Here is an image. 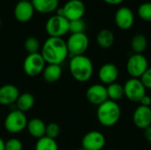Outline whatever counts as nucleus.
<instances>
[{
	"mask_svg": "<svg viewBox=\"0 0 151 150\" xmlns=\"http://www.w3.org/2000/svg\"><path fill=\"white\" fill-rule=\"evenodd\" d=\"M41 54L48 65H61L69 56L66 42L59 37H49L43 43Z\"/></svg>",
	"mask_w": 151,
	"mask_h": 150,
	"instance_id": "nucleus-1",
	"label": "nucleus"
},
{
	"mask_svg": "<svg viewBox=\"0 0 151 150\" xmlns=\"http://www.w3.org/2000/svg\"><path fill=\"white\" fill-rule=\"evenodd\" d=\"M72 77L78 82L88 81L94 72V65L89 57L85 55L72 57L69 63Z\"/></svg>",
	"mask_w": 151,
	"mask_h": 150,
	"instance_id": "nucleus-2",
	"label": "nucleus"
},
{
	"mask_svg": "<svg viewBox=\"0 0 151 150\" xmlns=\"http://www.w3.org/2000/svg\"><path fill=\"white\" fill-rule=\"evenodd\" d=\"M121 116V110L117 102L107 100L97 107L96 118L98 122L105 127L115 126Z\"/></svg>",
	"mask_w": 151,
	"mask_h": 150,
	"instance_id": "nucleus-3",
	"label": "nucleus"
},
{
	"mask_svg": "<svg viewBox=\"0 0 151 150\" xmlns=\"http://www.w3.org/2000/svg\"><path fill=\"white\" fill-rule=\"evenodd\" d=\"M27 122L26 114L16 109L7 114L4 120V126L10 133H19L27 128Z\"/></svg>",
	"mask_w": 151,
	"mask_h": 150,
	"instance_id": "nucleus-4",
	"label": "nucleus"
},
{
	"mask_svg": "<svg viewBox=\"0 0 151 150\" xmlns=\"http://www.w3.org/2000/svg\"><path fill=\"white\" fill-rule=\"evenodd\" d=\"M69 20L63 15L51 16L45 24V30L50 37L62 38L65 34L69 33Z\"/></svg>",
	"mask_w": 151,
	"mask_h": 150,
	"instance_id": "nucleus-5",
	"label": "nucleus"
},
{
	"mask_svg": "<svg viewBox=\"0 0 151 150\" xmlns=\"http://www.w3.org/2000/svg\"><path fill=\"white\" fill-rule=\"evenodd\" d=\"M89 45V40L85 33L71 34L66 41L69 56L75 57L84 55Z\"/></svg>",
	"mask_w": 151,
	"mask_h": 150,
	"instance_id": "nucleus-6",
	"label": "nucleus"
},
{
	"mask_svg": "<svg viewBox=\"0 0 151 150\" xmlns=\"http://www.w3.org/2000/svg\"><path fill=\"white\" fill-rule=\"evenodd\" d=\"M45 66L46 62L40 52L27 54L23 62L24 72L30 77H35L42 73Z\"/></svg>",
	"mask_w": 151,
	"mask_h": 150,
	"instance_id": "nucleus-7",
	"label": "nucleus"
},
{
	"mask_svg": "<svg viewBox=\"0 0 151 150\" xmlns=\"http://www.w3.org/2000/svg\"><path fill=\"white\" fill-rule=\"evenodd\" d=\"M148 68V60L142 54H133L128 58L127 63V71L131 78L141 79Z\"/></svg>",
	"mask_w": 151,
	"mask_h": 150,
	"instance_id": "nucleus-8",
	"label": "nucleus"
},
{
	"mask_svg": "<svg viewBox=\"0 0 151 150\" xmlns=\"http://www.w3.org/2000/svg\"><path fill=\"white\" fill-rule=\"evenodd\" d=\"M124 95L131 102L140 103L141 99L146 95V88L140 79L131 78L125 83Z\"/></svg>",
	"mask_w": 151,
	"mask_h": 150,
	"instance_id": "nucleus-9",
	"label": "nucleus"
},
{
	"mask_svg": "<svg viewBox=\"0 0 151 150\" xmlns=\"http://www.w3.org/2000/svg\"><path fill=\"white\" fill-rule=\"evenodd\" d=\"M106 143L104 135L99 131L87 133L81 140V148L84 150H102Z\"/></svg>",
	"mask_w": 151,
	"mask_h": 150,
	"instance_id": "nucleus-10",
	"label": "nucleus"
},
{
	"mask_svg": "<svg viewBox=\"0 0 151 150\" xmlns=\"http://www.w3.org/2000/svg\"><path fill=\"white\" fill-rule=\"evenodd\" d=\"M86 11V7L81 0H69L62 8V13L69 21L82 19Z\"/></svg>",
	"mask_w": 151,
	"mask_h": 150,
	"instance_id": "nucleus-11",
	"label": "nucleus"
},
{
	"mask_svg": "<svg viewBox=\"0 0 151 150\" xmlns=\"http://www.w3.org/2000/svg\"><path fill=\"white\" fill-rule=\"evenodd\" d=\"M86 98L91 104L99 106L109 100L106 87L103 84L91 85L86 91Z\"/></svg>",
	"mask_w": 151,
	"mask_h": 150,
	"instance_id": "nucleus-12",
	"label": "nucleus"
},
{
	"mask_svg": "<svg viewBox=\"0 0 151 150\" xmlns=\"http://www.w3.org/2000/svg\"><path fill=\"white\" fill-rule=\"evenodd\" d=\"M115 23L119 28L122 30L130 29L134 22V15L133 11L127 6H122L118 9L115 13Z\"/></svg>",
	"mask_w": 151,
	"mask_h": 150,
	"instance_id": "nucleus-13",
	"label": "nucleus"
},
{
	"mask_svg": "<svg viewBox=\"0 0 151 150\" xmlns=\"http://www.w3.org/2000/svg\"><path fill=\"white\" fill-rule=\"evenodd\" d=\"M119 72L116 65L112 63H106L103 65L98 71V78L103 85H110L116 82Z\"/></svg>",
	"mask_w": 151,
	"mask_h": 150,
	"instance_id": "nucleus-14",
	"label": "nucleus"
},
{
	"mask_svg": "<svg viewBox=\"0 0 151 150\" xmlns=\"http://www.w3.org/2000/svg\"><path fill=\"white\" fill-rule=\"evenodd\" d=\"M133 121L136 127L146 129L151 126V108L140 105L133 114Z\"/></svg>",
	"mask_w": 151,
	"mask_h": 150,
	"instance_id": "nucleus-15",
	"label": "nucleus"
},
{
	"mask_svg": "<svg viewBox=\"0 0 151 150\" xmlns=\"http://www.w3.org/2000/svg\"><path fill=\"white\" fill-rule=\"evenodd\" d=\"M35 13V8L31 1H19L14 7V16L21 23L29 21Z\"/></svg>",
	"mask_w": 151,
	"mask_h": 150,
	"instance_id": "nucleus-16",
	"label": "nucleus"
},
{
	"mask_svg": "<svg viewBox=\"0 0 151 150\" xmlns=\"http://www.w3.org/2000/svg\"><path fill=\"white\" fill-rule=\"evenodd\" d=\"M20 93L19 88L13 84H4L0 87V104L4 106L16 103Z\"/></svg>",
	"mask_w": 151,
	"mask_h": 150,
	"instance_id": "nucleus-17",
	"label": "nucleus"
},
{
	"mask_svg": "<svg viewBox=\"0 0 151 150\" xmlns=\"http://www.w3.org/2000/svg\"><path fill=\"white\" fill-rule=\"evenodd\" d=\"M26 129L27 130V132L33 138H35L38 140L45 136L46 125L41 118H34L28 120Z\"/></svg>",
	"mask_w": 151,
	"mask_h": 150,
	"instance_id": "nucleus-18",
	"label": "nucleus"
},
{
	"mask_svg": "<svg viewBox=\"0 0 151 150\" xmlns=\"http://www.w3.org/2000/svg\"><path fill=\"white\" fill-rule=\"evenodd\" d=\"M31 3L35 8V11L48 14L55 11L58 7L59 1L58 0H31Z\"/></svg>",
	"mask_w": 151,
	"mask_h": 150,
	"instance_id": "nucleus-19",
	"label": "nucleus"
},
{
	"mask_svg": "<svg viewBox=\"0 0 151 150\" xmlns=\"http://www.w3.org/2000/svg\"><path fill=\"white\" fill-rule=\"evenodd\" d=\"M62 76V68L59 65H47L42 72V77L45 81L54 83L59 80Z\"/></svg>",
	"mask_w": 151,
	"mask_h": 150,
	"instance_id": "nucleus-20",
	"label": "nucleus"
},
{
	"mask_svg": "<svg viewBox=\"0 0 151 150\" xmlns=\"http://www.w3.org/2000/svg\"><path fill=\"white\" fill-rule=\"evenodd\" d=\"M35 97L31 93L28 92H25L19 95V96L18 97L17 101H16V109L22 111V112H27L28 111H30L34 105H35Z\"/></svg>",
	"mask_w": 151,
	"mask_h": 150,
	"instance_id": "nucleus-21",
	"label": "nucleus"
},
{
	"mask_svg": "<svg viewBox=\"0 0 151 150\" xmlns=\"http://www.w3.org/2000/svg\"><path fill=\"white\" fill-rule=\"evenodd\" d=\"M114 34L109 29H102L96 34L97 44L103 49H109L114 43Z\"/></svg>",
	"mask_w": 151,
	"mask_h": 150,
	"instance_id": "nucleus-22",
	"label": "nucleus"
},
{
	"mask_svg": "<svg viewBox=\"0 0 151 150\" xmlns=\"http://www.w3.org/2000/svg\"><path fill=\"white\" fill-rule=\"evenodd\" d=\"M148 46V40L144 34H137L131 41V47L134 54H142Z\"/></svg>",
	"mask_w": 151,
	"mask_h": 150,
	"instance_id": "nucleus-23",
	"label": "nucleus"
},
{
	"mask_svg": "<svg viewBox=\"0 0 151 150\" xmlns=\"http://www.w3.org/2000/svg\"><path fill=\"white\" fill-rule=\"evenodd\" d=\"M106 88H107V94H108L109 100L118 102L120 99H122L123 96H125L124 87L118 82H114V83L108 85L106 87Z\"/></svg>",
	"mask_w": 151,
	"mask_h": 150,
	"instance_id": "nucleus-24",
	"label": "nucleus"
},
{
	"mask_svg": "<svg viewBox=\"0 0 151 150\" xmlns=\"http://www.w3.org/2000/svg\"><path fill=\"white\" fill-rule=\"evenodd\" d=\"M35 149V150H58V145L56 140L43 136L37 140Z\"/></svg>",
	"mask_w": 151,
	"mask_h": 150,
	"instance_id": "nucleus-25",
	"label": "nucleus"
},
{
	"mask_svg": "<svg viewBox=\"0 0 151 150\" xmlns=\"http://www.w3.org/2000/svg\"><path fill=\"white\" fill-rule=\"evenodd\" d=\"M24 47H25L26 51L28 54L37 53L39 52V50H40V42L37 38L30 36L26 39L24 42Z\"/></svg>",
	"mask_w": 151,
	"mask_h": 150,
	"instance_id": "nucleus-26",
	"label": "nucleus"
},
{
	"mask_svg": "<svg viewBox=\"0 0 151 150\" xmlns=\"http://www.w3.org/2000/svg\"><path fill=\"white\" fill-rule=\"evenodd\" d=\"M87 25L86 22L82 19H75L69 22V32L71 34H79V33H85Z\"/></svg>",
	"mask_w": 151,
	"mask_h": 150,
	"instance_id": "nucleus-27",
	"label": "nucleus"
},
{
	"mask_svg": "<svg viewBox=\"0 0 151 150\" xmlns=\"http://www.w3.org/2000/svg\"><path fill=\"white\" fill-rule=\"evenodd\" d=\"M138 14L144 21H151V2L142 3L138 8Z\"/></svg>",
	"mask_w": 151,
	"mask_h": 150,
	"instance_id": "nucleus-28",
	"label": "nucleus"
},
{
	"mask_svg": "<svg viewBox=\"0 0 151 150\" xmlns=\"http://www.w3.org/2000/svg\"><path fill=\"white\" fill-rule=\"evenodd\" d=\"M60 133V127L57 123L51 122L48 125H46V131H45V136L56 140Z\"/></svg>",
	"mask_w": 151,
	"mask_h": 150,
	"instance_id": "nucleus-29",
	"label": "nucleus"
},
{
	"mask_svg": "<svg viewBox=\"0 0 151 150\" xmlns=\"http://www.w3.org/2000/svg\"><path fill=\"white\" fill-rule=\"evenodd\" d=\"M23 144L18 138H11L4 143V150H22Z\"/></svg>",
	"mask_w": 151,
	"mask_h": 150,
	"instance_id": "nucleus-30",
	"label": "nucleus"
},
{
	"mask_svg": "<svg viewBox=\"0 0 151 150\" xmlns=\"http://www.w3.org/2000/svg\"><path fill=\"white\" fill-rule=\"evenodd\" d=\"M140 80H142V84L146 88L151 89V67H149L147 69V71L144 72V74L141 77Z\"/></svg>",
	"mask_w": 151,
	"mask_h": 150,
	"instance_id": "nucleus-31",
	"label": "nucleus"
},
{
	"mask_svg": "<svg viewBox=\"0 0 151 150\" xmlns=\"http://www.w3.org/2000/svg\"><path fill=\"white\" fill-rule=\"evenodd\" d=\"M141 105L145 106V107H150L151 106V97L150 95H148L147 94L141 99L140 101Z\"/></svg>",
	"mask_w": 151,
	"mask_h": 150,
	"instance_id": "nucleus-32",
	"label": "nucleus"
},
{
	"mask_svg": "<svg viewBox=\"0 0 151 150\" xmlns=\"http://www.w3.org/2000/svg\"><path fill=\"white\" fill-rule=\"evenodd\" d=\"M144 137L150 143H151V126L144 129Z\"/></svg>",
	"mask_w": 151,
	"mask_h": 150,
	"instance_id": "nucleus-33",
	"label": "nucleus"
},
{
	"mask_svg": "<svg viewBox=\"0 0 151 150\" xmlns=\"http://www.w3.org/2000/svg\"><path fill=\"white\" fill-rule=\"evenodd\" d=\"M105 3L109 4H112V5H115V4H121L124 0H104Z\"/></svg>",
	"mask_w": 151,
	"mask_h": 150,
	"instance_id": "nucleus-34",
	"label": "nucleus"
},
{
	"mask_svg": "<svg viewBox=\"0 0 151 150\" xmlns=\"http://www.w3.org/2000/svg\"><path fill=\"white\" fill-rule=\"evenodd\" d=\"M4 143L5 141L2 138H0V150H4Z\"/></svg>",
	"mask_w": 151,
	"mask_h": 150,
	"instance_id": "nucleus-35",
	"label": "nucleus"
},
{
	"mask_svg": "<svg viewBox=\"0 0 151 150\" xmlns=\"http://www.w3.org/2000/svg\"><path fill=\"white\" fill-rule=\"evenodd\" d=\"M1 26H2V20H1V18H0V27H1Z\"/></svg>",
	"mask_w": 151,
	"mask_h": 150,
	"instance_id": "nucleus-36",
	"label": "nucleus"
},
{
	"mask_svg": "<svg viewBox=\"0 0 151 150\" xmlns=\"http://www.w3.org/2000/svg\"><path fill=\"white\" fill-rule=\"evenodd\" d=\"M77 150H84V149H83L82 148H81V149H77Z\"/></svg>",
	"mask_w": 151,
	"mask_h": 150,
	"instance_id": "nucleus-37",
	"label": "nucleus"
},
{
	"mask_svg": "<svg viewBox=\"0 0 151 150\" xmlns=\"http://www.w3.org/2000/svg\"><path fill=\"white\" fill-rule=\"evenodd\" d=\"M19 1H31V0H19Z\"/></svg>",
	"mask_w": 151,
	"mask_h": 150,
	"instance_id": "nucleus-38",
	"label": "nucleus"
},
{
	"mask_svg": "<svg viewBox=\"0 0 151 150\" xmlns=\"http://www.w3.org/2000/svg\"><path fill=\"white\" fill-rule=\"evenodd\" d=\"M110 150H115V149H110Z\"/></svg>",
	"mask_w": 151,
	"mask_h": 150,
	"instance_id": "nucleus-39",
	"label": "nucleus"
}]
</instances>
